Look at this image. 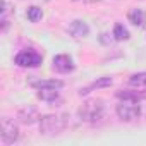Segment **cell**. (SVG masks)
<instances>
[{
    "label": "cell",
    "instance_id": "1",
    "mask_svg": "<svg viewBox=\"0 0 146 146\" xmlns=\"http://www.w3.org/2000/svg\"><path fill=\"white\" fill-rule=\"evenodd\" d=\"M67 122L60 115H43L40 119V132L45 136H53L58 134L65 129Z\"/></svg>",
    "mask_w": 146,
    "mask_h": 146
},
{
    "label": "cell",
    "instance_id": "2",
    "mask_svg": "<svg viewBox=\"0 0 146 146\" xmlns=\"http://www.w3.org/2000/svg\"><path fill=\"white\" fill-rule=\"evenodd\" d=\"M103 115V102L102 100H90L83 103L79 108V119L84 122H96Z\"/></svg>",
    "mask_w": 146,
    "mask_h": 146
},
{
    "label": "cell",
    "instance_id": "3",
    "mask_svg": "<svg viewBox=\"0 0 146 146\" xmlns=\"http://www.w3.org/2000/svg\"><path fill=\"white\" fill-rule=\"evenodd\" d=\"M115 112H117V117L120 120L131 122L141 115V105H139V102H134V100H120Z\"/></svg>",
    "mask_w": 146,
    "mask_h": 146
},
{
    "label": "cell",
    "instance_id": "4",
    "mask_svg": "<svg viewBox=\"0 0 146 146\" xmlns=\"http://www.w3.org/2000/svg\"><path fill=\"white\" fill-rule=\"evenodd\" d=\"M0 136H2V141L5 144H12L19 139V127L17 124L9 119V117H4L2 119V132H0Z\"/></svg>",
    "mask_w": 146,
    "mask_h": 146
},
{
    "label": "cell",
    "instance_id": "5",
    "mask_svg": "<svg viewBox=\"0 0 146 146\" xmlns=\"http://www.w3.org/2000/svg\"><path fill=\"white\" fill-rule=\"evenodd\" d=\"M43 57L35 52V50H24V52H19L14 58V62L19 65V67H38L41 64Z\"/></svg>",
    "mask_w": 146,
    "mask_h": 146
},
{
    "label": "cell",
    "instance_id": "6",
    "mask_svg": "<svg viewBox=\"0 0 146 146\" xmlns=\"http://www.w3.org/2000/svg\"><path fill=\"white\" fill-rule=\"evenodd\" d=\"M53 69L58 70V72H70L72 69H74V62H72V58L65 53H60V55H55L53 57Z\"/></svg>",
    "mask_w": 146,
    "mask_h": 146
},
{
    "label": "cell",
    "instance_id": "7",
    "mask_svg": "<svg viewBox=\"0 0 146 146\" xmlns=\"http://www.w3.org/2000/svg\"><path fill=\"white\" fill-rule=\"evenodd\" d=\"M17 119H19L23 124L31 125V124H35L36 120H40L41 117H40V113H38V110H36L35 107H24V108H21V110H19Z\"/></svg>",
    "mask_w": 146,
    "mask_h": 146
},
{
    "label": "cell",
    "instance_id": "8",
    "mask_svg": "<svg viewBox=\"0 0 146 146\" xmlns=\"http://www.w3.org/2000/svg\"><path fill=\"white\" fill-rule=\"evenodd\" d=\"M69 33L74 36V38H84V36H88L90 28H88V24H86L84 21L76 19V21H72V23H70V26H69Z\"/></svg>",
    "mask_w": 146,
    "mask_h": 146
},
{
    "label": "cell",
    "instance_id": "9",
    "mask_svg": "<svg viewBox=\"0 0 146 146\" xmlns=\"http://www.w3.org/2000/svg\"><path fill=\"white\" fill-rule=\"evenodd\" d=\"M29 84L36 90H60L64 86V83L58 79H40V81H31Z\"/></svg>",
    "mask_w": 146,
    "mask_h": 146
},
{
    "label": "cell",
    "instance_id": "10",
    "mask_svg": "<svg viewBox=\"0 0 146 146\" xmlns=\"http://www.w3.org/2000/svg\"><path fill=\"white\" fill-rule=\"evenodd\" d=\"M127 19L134 26H144V23H146V12L143 9H131L129 14H127Z\"/></svg>",
    "mask_w": 146,
    "mask_h": 146
},
{
    "label": "cell",
    "instance_id": "11",
    "mask_svg": "<svg viewBox=\"0 0 146 146\" xmlns=\"http://www.w3.org/2000/svg\"><path fill=\"white\" fill-rule=\"evenodd\" d=\"M112 78H100V79H96L95 83H91V86H88V88H84V90H81L79 91V95L83 96V95H88L91 90H98V88H107V86H112Z\"/></svg>",
    "mask_w": 146,
    "mask_h": 146
},
{
    "label": "cell",
    "instance_id": "12",
    "mask_svg": "<svg viewBox=\"0 0 146 146\" xmlns=\"http://www.w3.org/2000/svg\"><path fill=\"white\" fill-rule=\"evenodd\" d=\"M38 98L46 103H55L58 100V90H40Z\"/></svg>",
    "mask_w": 146,
    "mask_h": 146
},
{
    "label": "cell",
    "instance_id": "13",
    "mask_svg": "<svg viewBox=\"0 0 146 146\" xmlns=\"http://www.w3.org/2000/svg\"><path fill=\"white\" fill-rule=\"evenodd\" d=\"M129 84L134 88H144L146 86V72H137L129 78Z\"/></svg>",
    "mask_w": 146,
    "mask_h": 146
},
{
    "label": "cell",
    "instance_id": "14",
    "mask_svg": "<svg viewBox=\"0 0 146 146\" xmlns=\"http://www.w3.org/2000/svg\"><path fill=\"white\" fill-rule=\"evenodd\" d=\"M26 16H28V19H29L31 23H38V21H41V17H43V11H41L38 5H31V7L28 9Z\"/></svg>",
    "mask_w": 146,
    "mask_h": 146
},
{
    "label": "cell",
    "instance_id": "15",
    "mask_svg": "<svg viewBox=\"0 0 146 146\" xmlns=\"http://www.w3.org/2000/svg\"><path fill=\"white\" fill-rule=\"evenodd\" d=\"M113 38H115V40H119V41H124V40H127V38H129V31L124 28V24L117 23V24L113 26Z\"/></svg>",
    "mask_w": 146,
    "mask_h": 146
},
{
    "label": "cell",
    "instance_id": "16",
    "mask_svg": "<svg viewBox=\"0 0 146 146\" xmlns=\"http://www.w3.org/2000/svg\"><path fill=\"white\" fill-rule=\"evenodd\" d=\"M117 98H120V100H134V102H141V100H143L141 95L131 93V91H119V93H117Z\"/></svg>",
    "mask_w": 146,
    "mask_h": 146
},
{
    "label": "cell",
    "instance_id": "17",
    "mask_svg": "<svg viewBox=\"0 0 146 146\" xmlns=\"http://www.w3.org/2000/svg\"><path fill=\"white\" fill-rule=\"evenodd\" d=\"M86 2H90V4H95V2H102V0H86Z\"/></svg>",
    "mask_w": 146,
    "mask_h": 146
},
{
    "label": "cell",
    "instance_id": "18",
    "mask_svg": "<svg viewBox=\"0 0 146 146\" xmlns=\"http://www.w3.org/2000/svg\"><path fill=\"white\" fill-rule=\"evenodd\" d=\"M74 2H79V0H74Z\"/></svg>",
    "mask_w": 146,
    "mask_h": 146
}]
</instances>
